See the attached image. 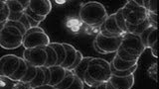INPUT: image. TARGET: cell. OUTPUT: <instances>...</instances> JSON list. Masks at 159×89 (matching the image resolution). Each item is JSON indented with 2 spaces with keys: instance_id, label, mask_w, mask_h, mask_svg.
Returning <instances> with one entry per match:
<instances>
[{
  "instance_id": "cell-24",
  "label": "cell",
  "mask_w": 159,
  "mask_h": 89,
  "mask_svg": "<svg viewBox=\"0 0 159 89\" xmlns=\"http://www.w3.org/2000/svg\"><path fill=\"white\" fill-rule=\"evenodd\" d=\"M6 6L9 9V13H23L25 10L19 0H6Z\"/></svg>"
},
{
  "instance_id": "cell-9",
  "label": "cell",
  "mask_w": 159,
  "mask_h": 89,
  "mask_svg": "<svg viewBox=\"0 0 159 89\" xmlns=\"http://www.w3.org/2000/svg\"><path fill=\"white\" fill-rule=\"evenodd\" d=\"M28 8L37 15L47 17L52 10V2L50 0H30Z\"/></svg>"
},
{
  "instance_id": "cell-50",
  "label": "cell",
  "mask_w": 159,
  "mask_h": 89,
  "mask_svg": "<svg viewBox=\"0 0 159 89\" xmlns=\"http://www.w3.org/2000/svg\"><path fill=\"white\" fill-rule=\"evenodd\" d=\"M58 4H65V3H66L67 1H56Z\"/></svg>"
},
{
  "instance_id": "cell-45",
  "label": "cell",
  "mask_w": 159,
  "mask_h": 89,
  "mask_svg": "<svg viewBox=\"0 0 159 89\" xmlns=\"http://www.w3.org/2000/svg\"><path fill=\"white\" fill-rule=\"evenodd\" d=\"M96 89H107L106 88V82H101L98 84V85L97 86Z\"/></svg>"
},
{
  "instance_id": "cell-43",
  "label": "cell",
  "mask_w": 159,
  "mask_h": 89,
  "mask_svg": "<svg viewBox=\"0 0 159 89\" xmlns=\"http://www.w3.org/2000/svg\"><path fill=\"white\" fill-rule=\"evenodd\" d=\"M34 89H55V87L51 86V85H43V86H40V87L34 88Z\"/></svg>"
},
{
  "instance_id": "cell-39",
  "label": "cell",
  "mask_w": 159,
  "mask_h": 89,
  "mask_svg": "<svg viewBox=\"0 0 159 89\" xmlns=\"http://www.w3.org/2000/svg\"><path fill=\"white\" fill-rule=\"evenodd\" d=\"M18 22H20L21 23L23 26H24V28L26 29V31H28V30L31 28L30 27V24H29V22H28V20H27V17H26V15L24 14V12H23V15L21 17H20V19L18 20Z\"/></svg>"
},
{
  "instance_id": "cell-15",
  "label": "cell",
  "mask_w": 159,
  "mask_h": 89,
  "mask_svg": "<svg viewBox=\"0 0 159 89\" xmlns=\"http://www.w3.org/2000/svg\"><path fill=\"white\" fill-rule=\"evenodd\" d=\"M92 58H93V57H84V58L82 59V61L79 63V66L73 70L75 75H76L78 78L81 79L82 81H83V78H84V73L87 72L89 63V61H92Z\"/></svg>"
},
{
  "instance_id": "cell-33",
  "label": "cell",
  "mask_w": 159,
  "mask_h": 89,
  "mask_svg": "<svg viewBox=\"0 0 159 89\" xmlns=\"http://www.w3.org/2000/svg\"><path fill=\"white\" fill-rule=\"evenodd\" d=\"M84 82L81 80V79L76 76V78H75V80L73 81V83L67 89H84Z\"/></svg>"
},
{
  "instance_id": "cell-3",
  "label": "cell",
  "mask_w": 159,
  "mask_h": 89,
  "mask_svg": "<svg viewBox=\"0 0 159 89\" xmlns=\"http://www.w3.org/2000/svg\"><path fill=\"white\" fill-rule=\"evenodd\" d=\"M122 16L127 24L137 25L147 18V11L144 7L139 6L135 2V0H129L121 7Z\"/></svg>"
},
{
  "instance_id": "cell-35",
  "label": "cell",
  "mask_w": 159,
  "mask_h": 89,
  "mask_svg": "<svg viewBox=\"0 0 159 89\" xmlns=\"http://www.w3.org/2000/svg\"><path fill=\"white\" fill-rule=\"evenodd\" d=\"M152 29H153V27H149L141 35H139V37H140V40H141V42L143 44V46H144V48H145L146 49H147V48H146V44H147V37H148L149 33L152 31Z\"/></svg>"
},
{
  "instance_id": "cell-32",
  "label": "cell",
  "mask_w": 159,
  "mask_h": 89,
  "mask_svg": "<svg viewBox=\"0 0 159 89\" xmlns=\"http://www.w3.org/2000/svg\"><path fill=\"white\" fill-rule=\"evenodd\" d=\"M83 58H84L83 53H82L81 52H80V51H77V54H76V58H75V61H74V63L72 64V66L67 69V70H71V71H73L74 69L79 66V63L82 61V59H83Z\"/></svg>"
},
{
  "instance_id": "cell-28",
  "label": "cell",
  "mask_w": 159,
  "mask_h": 89,
  "mask_svg": "<svg viewBox=\"0 0 159 89\" xmlns=\"http://www.w3.org/2000/svg\"><path fill=\"white\" fill-rule=\"evenodd\" d=\"M157 42V28H153L152 31L149 33L148 37H147V44H146V48L147 49H150L154 43Z\"/></svg>"
},
{
  "instance_id": "cell-31",
  "label": "cell",
  "mask_w": 159,
  "mask_h": 89,
  "mask_svg": "<svg viewBox=\"0 0 159 89\" xmlns=\"http://www.w3.org/2000/svg\"><path fill=\"white\" fill-rule=\"evenodd\" d=\"M147 21L150 25V27L157 28V13L147 12Z\"/></svg>"
},
{
  "instance_id": "cell-38",
  "label": "cell",
  "mask_w": 159,
  "mask_h": 89,
  "mask_svg": "<svg viewBox=\"0 0 159 89\" xmlns=\"http://www.w3.org/2000/svg\"><path fill=\"white\" fill-rule=\"evenodd\" d=\"M42 70L44 72V76H45V81H44V85H49L50 80H51V72H50L49 67L46 66H42Z\"/></svg>"
},
{
  "instance_id": "cell-19",
  "label": "cell",
  "mask_w": 159,
  "mask_h": 89,
  "mask_svg": "<svg viewBox=\"0 0 159 89\" xmlns=\"http://www.w3.org/2000/svg\"><path fill=\"white\" fill-rule=\"evenodd\" d=\"M150 27L149 25L147 19L145 21H143L140 24H137V25H130V24H127L126 23V28H127V33H130V34H134V35H141L147 28Z\"/></svg>"
},
{
  "instance_id": "cell-49",
  "label": "cell",
  "mask_w": 159,
  "mask_h": 89,
  "mask_svg": "<svg viewBox=\"0 0 159 89\" xmlns=\"http://www.w3.org/2000/svg\"><path fill=\"white\" fill-rule=\"evenodd\" d=\"M98 84H99V83H98ZM98 84H97V85H93V86H89V89H96V88H97V86L98 85Z\"/></svg>"
},
{
  "instance_id": "cell-5",
  "label": "cell",
  "mask_w": 159,
  "mask_h": 89,
  "mask_svg": "<svg viewBox=\"0 0 159 89\" xmlns=\"http://www.w3.org/2000/svg\"><path fill=\"white\" fill-rule=\"evenodd\" d=\"M120 48H122L128 53L136 57H140L146 49L143 46L140 37L130 33H125L122 35Z\"/></svg>"
},
{
  "instance_id": "cell-12",
  "label": "cell",
  "mask_w": 159,
  "mask_h": 89,
  "mask_svg": "<svg viewBox=\"0 0 159 89\" xmlns=\"http://www.w3.org/2000/svg\"><path fill=\"white\" fill-rule=\"evenodd\" d=\"M104 29L107 31L111 34L114 37H121L123 33L121 32V30L117 27V25L116 23V19H114V13L111 15H107V17L104 20V22L102 23Z\"/></svg>"
},
{
  "instance_id": "cell-1",
  "label": "cell",
  "mask_w": 159,
  "mask_h": 89,
  "mask_svg": "<svg viewBox=\"0 0 159 89\" xmlns=\"http://www.w3.org/2000/svg\"><path fill=\"white\" fill-rule=\"evenodd\" d=\"M107 17L106 7L102 3L97 1H89L83 3L80 7L79 18L80 21L92 30L89 33H98L101 25Z\"/></svg>"
},
{
  "instance_id": "cell-41",
  "label": "cell",
  "mask_w": 159,
  "mask_h": 89,
  "mask_svg": "<svg viewBox=\"0 0 159 89\" xmlns=\"http://www.w3.org/2000/svg\"><path fill=\"white\" fill-rule=\"evenodd\" d=\"M157 46H158V41L156 43L153 44V46L150 48V51H151V54L153 57H157Z\"/></svg>"
},
{
  "instance_id": "cell-13",
  "label": "cell",
  "mask_w": 159,
  "mask_h": 89,
  "mask_svg": "<svg viewBox=\"0 0 159 89\" xmlns=\"http://www.w3.org/2000/svg\"><path fill=\"white\" fill-rule=\"evenodd\" d=\"M63 46L65 49H66V58H65L64 62L61 64V66L64 69H68L74 63L78 49H76V48L72 46V44H67V43H63Z\"/></svg>"
},
{
  "instance_id": "cell-17",
  "label": "cell",
  "mask_w": 159,
  "mask_h": 89,
  "mask_svg": "<svg viewBox=\"0 0 159 89\" xmlns=\"http://www.w3.org/2000/svg\"><path fill=\"white\" fill-rule=\"evenodd\" d=\"M27 67H28V63H27L26 61H25L22 57H20V64H19V67L17 68V70L14 72L13 75L9 77V79H10L11 81H14V82L21 81V79L24 77L25 74H26Z\"/></svg>"
},
{
  "instance_id": "cell-36",
  "label": "cell",
  "mask_w": 159,
  "mask_h": 89,
  "mask_svg": "<svg viewBox=\"0 0 159 89\" xmlns=\"http://www.w3.org/2000/svg\"><path fill=\"white\" fill-rule=\"evenodd\" d=\"M8 17H9V9L7 6H5L4 9L0 11V24L6 23V21L8 20Z\"/></svg>"
},
{
  "instance_id": "cell-40",
  "label": "cell",
  "mask_w": 159,
  "mask_h": 89,
  "mask_svg": "<svg viewBox=\"0 0 159 89\" xmlns=\"http://www.w3.org/2000/svg\"><path fill=\"white\" fill-rule=\"evenodd\" d=\"M41 32H45L44 30L41 27H34V28H30L28 31H26V34L25 35H28V34H32V33H41ZM24 35V36H25Z\"/></svg>"
},
{
  "instance_id": "cell-44",
  "label": "cell",
  "mask_w": 159,
  "mask_h": 89,
  "mask_svg": "<svg viewBox=\"0 0 159 89\" xmlns=\"http://www.w3.org/2000/svg\"><path fill=\"white\" fill-rule=\"evenodd\" d=\"M5 6H6V0H0V11L3 10Z\"/></svg>"
},
{
  "instance_id": "cell-48",
  "label": "cell",
  "mask_w": 159,
  "mask_h": 89,
  "mask_svg": "<svg viewBox=\"0 0 159 89\" xmlns=\"http://www.w3.org/2000/svg\"><path fill=\"white\" fill-rule=\"evenodd\" d=\"M4 26H5V24H4V23H2V24H0V32H1V31H2V30H3Z\"/></svg>"
},
{
  "instance_id": "cell-22",
  "label": "cell",
  "mask_w": 159,
  "mask_h": 89,
  "mask_svg": "<svg viewBox=\"0 0 159 89\" xmlns=\"http://www.w3.org/2000/svg\"><path fill=\"white\" fill-rule=\"evenodd\" d=\"M114 19H116V23L117 25V27L121 30V32L123 34L127 33V28H126V22L124 20L123 16H122V11L121 8H119L117 11L114 13Z\"/></svg>"
},
{
  "instance_id": "cell-47",
  "label": "cell",
  "mask_w": 159,
  "mask_h": 89,
  "mask_svg": "<svg viewBox=\"0 0 159 89\" xmlns=\"http://www.w3.org/2000/svg\"><path fill=\"white\" fill-rule=\"evenodd\" d=\"M106 88L107 89H116V88H114L111 83H109V81H107L106 82Z\"/></svg>"
},
{
  "instance_id": "cell-11",
  "label": "cell",
  "mask_w": 159,
  "mask_h": 89,
  "mask_svg": "<svg viewBox=\"0 0 159 89\" xmlns=\"http://www.w3.org/2000/svg\"><path fill=\"white\" fill-rule=\"evenodd\" d=\"M108 81L116 89H131L134 85L135 77H134V74L125 77H117L111 75Z\"/></svg>"
},
{
  "instance_id": "cell-18",
  "label": "cell",
  "mask_w": 159,
  "mask_h": 89,
  "mask_svg": "<svg viewBox=\"0 0 159 89\" xmlns=\"http://www.w3.org/2000/svg\"><path fill=\"white\" fill-rule=\"evenodd\" d=\"M111 63L112 64L113 67L116 68V70L124 71V70H127V69L132 67L134 64L137 63V62H135V61H130V62H129V61H122V59L119 58L116 54V56L113 57V58H112V61H111Z\"/></svg>"
},
{
  "instance_id": "cell-46",
  "label": "cell",
  "mask_w": 159,
  "mask_h": 89,
  "mask_svg": "<svg viewBox=\"0 0 159 89\" xmlns=\"http://www.w3.org/2000/svg\"><path fill=\"white\" fill-rule=\"evenodd\" d=\"M93 48H94V49H96V51H97L98 53H101V54H104V53H103V52H102V51H101V49H98V47L97 44H96V43L93 42Z\"/></svg>"
},
{
  "instance_id": "cell-6",
  "label": "cell",
  "mask_w": 159,
  "mask_h": 89,
  "mask_svg": "<svg viewBox=\"0 0 159 89\" xmlns=\"http://www.w3.org/2000/svg\"><path fill=\"white\" fill-rule=\"evenodd\" d=\"M30 66L35 67L45 66V63L47 61V53L43 48H34V49H26L23 52V57Z\"/></svg>"
},
{
  "instance_id": "cell-37",
  "label": "cell",
  "mask_w": 159,
  "mask_h": 89,
  "mask_svg": "<svg viewBox=\"0 0 159 89\" xmlns=\"http://www.w3.org/2000/svg\"><path fill=\"white\" fill-rule=\"evenodd\" d=\"M12 89H34V88H32V86L30 85V83L18 81L14 83Z\"/></svg>"
},
{
  "instance_id": "cell-27",
  "label": "cell",
  "mask_w": 159,
  "mask_h": 89,
  "mask_svg": "<svg viewBox=\"0 0 159 89\" xmlns=\"http://www.w3.org/2000/svg\"><path fill=\"white\" fill-rule=\"evenodd\" d=\"M143 7L147 12L151 13H157V1L156 0H152V1H143Z\"/></svg>"
},
{
  "instance_id": "cell-21",
  "label": "cell",
  "mask_w": 159,
  "mask_h": 89,
  "mask_svg": "<svg viewBox=\"0 0 159 89\" xmlns=\"http://www.w3.org/2000/svg\"><path fill=\"white\" fill-rule=\"evenodd\" d=\"M44 49L47 53V61H46V63H45V66L51 67V66H56L58 57H57V54H56V53H55V51L49 46V44L46 47H44Z\"/></svg>"
},
{
  "instance_id": "cell-29",
  "label": "cell",
  "mask_w": 159,
  "mask_h": 89,
  "mask_svg": "<svg viewBox=\"0 0 159 89\" xmlns=\"http://www.w3.org/2000/svg\"><path fill=\"white\" fill-rule=\"evenodd\" d=\"M147 73H148V76L150 77L153 81L157 82V62L152 63L151 66L148 67Z\"/></svg>"
},
{
  "instance_id": "cell-16",
  "label": "cell",
  "mask_w": 159,
  "mask_h": 89,
  "mask_svg": "<svg viewBox=\"0 0 159 89\" xmlns=\"http://www.w3.org/2000/svg\"><path fill=\"white\" fill-rule=\"evenodd\" d=\"M49 46L54 49L55 53L57 54L58 61H57L56 66H61V64L64 62L65 58H66V49H65V48L63 46V43L53 42V43H50Z\"/></svg>"
},
{
  "instance_id": "cell-8",
  "label": "cell",
  "mask_w": 159,
  "mask_h": 89,
  "mask_svg": "<svg viewBox=\"0 0 159 89\" xmlns=\"http://www.w3.org/2000/svg\"><path fill=\"white\" fill-rule=\"evenodd\" d=\"M51 43L50 38L45 32L41 33H32L25 35L23 37L22 46L24 49H34V48H43Z\"/></svg>"
},
{
  "instance_id": "cell-26",
  "label": "cell",
  "mask_w": 159,
  "mask_h": 89,
  "mask_svg": "<svg viewBox=\"0 0 159 89\" xmlns=\"http://www.w3.org/2000/svg\"><path fill=\"white\" fill-rule=\"evenodd\" d=\"M36 73H37V67H35L33 66H30V64H28L26 74H25L24 77L21 79V81L22 82L30 83L35 78V76H36Z\"/></svg>"
},
{
  "instance_id": "cell-2",
  "label": "cell",
  "mask_w": 159,
  "mask_h": 89,
  "mask_svg": "<svg viewBox=\"0 0 159 89\" xmlns=\"http://www.w3.org/2000/svg\"><path fill=\"white\" fill-rule=\"evenodd\" d=\"M87 72L94 81L107 82L111 76L109 62L103 58L93 57L89 61Z\"/></svg>"
},
{
  "instance_id": "cell-42",
  "label": "cell",
  "mask_w": 159,
  "mask_h": 89,
  "mask_svg": "<svg viewBox=\"0 0 159 89\" xmlns=\"http://www.w3.org/2000/svg\"><path fill=\"white\" fill-rule=\"evenodd\" d=\"M6 57H7V54H5V56L0 57V77H3V75H2V67H3V64H4V61H5V59H6Z\"/></svg>"
},
{
  "instance_id": "cell-14",
  "label": "cell",
  "mask_w": 159,
  "mask_h": 89,
  "mask_svg": "<svg viewBox=\"0 0 159 89\" xmlns=\"http://www.w3.org/2000/svg\"><path fill=\"white\" fill-rule=\"evenodd\" d=\"M49 69L51 72V80H50L49 85L56 86L66 75V69H64L61 66H54L49 67Z\"/></svg>"
},
{
  "instance_id": "cell-30",
  "label": "cell",
  "mask_w": 159,
  "mask_h": 89,
  "mask_svg": "<svg viewBox=\"0 0 159 89\" xmlns=\"http://www.w3.org/2000/svg\"><path fill=\"white\" fill-rule=\"evenodd\" d=\"M24 14L28 15L29 17H31L33 20H35V21L38 22V23H41V22H43V21H44L45 19H46V17L40 16V15H37L36 13L32 12L31 10H30L29 8H27V9H25V10H24Z\"/></svg>"
},
{
  "instance_id": "cell-4",
  "label": "cell",
  "mask_w": 159,
  "mask_h": 89,
  "mask_svg": "<svg viewBox=\"0 0 159 89\" xmlns=\"http://www.w3.org/2000/svg\"><path fill=\"white\" fill-rule=\"evenodd\" d=\"M23 35L15 27L4 26L0 32V47L4 49H16L22 46Z\"/></svg>"
},
{
  "instance_id": "cell-7",
  "label": "cell",
  "mask_w": 159,
  "mask_h": 89,
  "mask_svg": "<svg viewBox=\"0 0 159 89\" xmlns=\"http://www.w3.org/2000/svg\"><path fill=\"white\" fill-rule=\"evenodd\" d=\"M121 38L122 36L116 37V38H107L102 36L99 33H98L93 42L96 43L98 49L103 52L104 54H107L111 53H116V51L120 47Z\"/></svg>"
},
{
  "instance_id": "cell-25",
  "label": "cell",
  "mask_w": 159,
  "mask_h": 89,
  "mask_svg": "<svg viewBox=\"0 0 159 89\" xmlns=\"http://www.w3.org/2000/svg\"><path fill=\"white\" fill-rule=\"evenodd\" d=\"M44 81H45V76H44V72L42 70L41 67H37V73L36 76L33 79V80L30 82V85L32 86V88H37L40 86L44 85Z\"/></svg>"
},
{
  "instance_id": "cell-23",
  "label": "cell",
  "mask_w": 159,
  "mask_h": 89,
  "mask_svg": "<svg viewBox=\"0 0 159 89\" xmlns=\"http://www.w3.org/2000/svg\"><path fill=\"white\" fill-rule=\"evenodd\" d=\"M116 56L120 58V59H122V61H135V62H138V59H139V57H136V56H132V54H130V53H128L127 52H125L124 49H122V48H120L119 47V49L116 51Z\"/></svg>"
},
{
  "instance_id": "cell-34",
  "label": "cell",
  "mask_w": 159,
  "mask_h": 89,
  "mask_svg": "<svg viewBox=\"0 0 159 89\" xmlns=\"http://www.w3.org/2000/svg\"><path fill=\"white\" fill-rule=\"evenodd\" d=\"M83 82H84V84H86V85H88L89 87V86H93V85H97V84L101 83V82L94 81L93 79L89 75V73H88V72L84 73V78H83Z\"/></svg>"
},
{
  "instance_id": "cell-10",
  "label": "cell",
  "mask_w": 159,
  "mask_h": 89,
  "mask_svg": "<svg viewBox=\"0 0 159 89\" xmlns=\"http://www.w3.org/2000/svg\"><path fill=\"white\" fill-rule=\"evenodd\" d=\"M20 64V57L15 54H7V57L5 59L3 67H2V75L5 78L12 76L14 72L17 70Z\"/></svg>"
},
{
  "instance_id": "cell-20",
  "label": "cell",
  "mask_w": 159,
  "mask_h": 89,
  "mask_svg": "<svg viewBox=\"0 0 159 89\" xmlns=\"http://www.w3.org/2000/svg\"><path fill=\"white\" fill-rule=\"evenodd\" d=\"M75 78H76V75L74 74V72L66 69V75H65V77L62 79L61 82L58 83L57 85L54 87H55V89H67L73 83Z\"/></svg>"
}]
</instances>
